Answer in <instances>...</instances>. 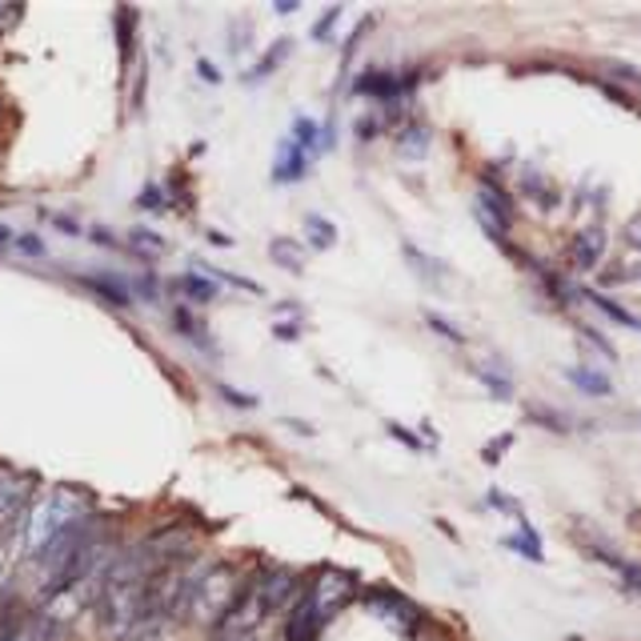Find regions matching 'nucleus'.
<instances>
[{"label": "nucleus", "instance_id": "f257e3e1", "mask_svg": "<svg viewBox=\"0 0 641 641\" xmlns=\"http://www.w3.org/2000/svg\"><path fill=\"white\" fill-rule=\"evenodd\" d=\"M297 601V581L285 569L257 573L241 586L225 618L213 626V641H285V621Z\"/></svg>", "mask_w": 641, "mask_h": 641}, {"label": "nucleus", "instance_id": "f03ea898", "mask_svg": "<svg viewBox=\"0 0 641 641\" xmlns=\"http://www.w3.org/2000/svg\"><path fill=\"white\" fill-rule=\"evenodd\" d=\"M145 586H148V546H128L116 554L108 581L96 601V626L108 641H128L145 618Z\"/></svg>", "mask_w": 641, "mask_h": 641}, {"label": "nucleus", "instance_id": "7ed1b4c3", "mask_svg": "<svg viewBox=\"0 0 641 641\" xmlns=\"http://www.w3.org/2000/svg\"><path fill=\"white\" fill-rule=\"evenodd\" d=\"M84 517H89V502H84V494L69 489V485H56V489H49L44 497H37V502L24 509L21 526L12 529L17 554H21V558H37V554L53 546L61 534L81 526Z\"/></svg>", "mask_w": 641, "mask_h": 641}, {"label": "nucleus", "instance_id": "20e7f679", "mask_svg": "<svg viewBox=\"0 0 641 641\" xmlns=\"http://www.w3.org/2000/svg\"><path fill=\"white\" fill-rule=\"evenodd\" d=\"M241 593V578H237V569L225 566V561H197L189 578V593H185V621L193 626H217L225 618L232 601Z\"/></svg>", "mask_w": 641, "mask_h": 641}, {"label": "nucleus", "instance_id": "39448f33", "mask_svg": "<svg viewBox=\"0 0 641 641\" xmlns=\"http://www.w3.org/2000/svg\"><path fill=\"white\" fill-rule=\"evenodd\" d=\"M96 529H89L81 521L76 529H69V534H61L53 541L49 549H41L37 554V586H41V593L49 598V593H56V589L64 586V581L73 578L76 569H81V561H84V554H89V546L96 541Z\"/></svg>", "mask_w": 641, "mask_h": 641}, {"label": "nucleus", "instance_id": "423d86ee", "mask_svg": "<svg viewBox=\"0 0 641 641\" xmlns=\"http://www.w3.org/2000/svg\"><path fill=\"white\" fill-rule=\"evenodd\" d=\"M353 589H358V581L349 578V573H337V569L317 573L313 586L306 589V601H309V613H313L317 633H321V626H325V621H333L337 613H341V606L353 598Z\"/></svg>", "mask_w": 641, "mask_h": 641}, {"label": "nucleus", "instance_id": "0eeeda50", "mask_svg": "<svg viewBox=\"0 0 641 641\" xmlns=\"http://www.w3.org/2000/svg\"><path fill=\"white\" fill-rule=\"evenodd\" d=\"M32 482L9 465H0V529H17L21 526L24 509H29Z\"/></svg>", "mask_w": 641, "mask_h": 641}, {"label": "nucleus", "instance_id": "6e6552de", "mask_svg": "<svg viewBox=\"0 0 641 641\" xmlns=\"http://www.w3.org/2000/svg\"><path fill=\"white\" fill-rule=\"evenodd\" d=\"M474 213H477V221H482V229L502 245L505 232H509V205H505L502 189H497L494 180H482V185H477Z\"/></svg>", "mask_w": 641, "mask_h": 641}, {"label": "nucleus", "instance_id": "1a4fd4ad", "mask_svg": "<svg viewBox=\"0 0 641 641\" xmlns=\"http://www.w3.org/2000/svg\"><path fill=\"white\" fill-rule=\"evenodd\" d=\"M601 257H606V229H601V225H586V229L573 237V245H569V261H573L578 273H593L601 265Z\"/></svg>", "mask_w": 641, "mask_h": 641}, {"label": "nucleus", "instance_id": "9d476101", "mask_svg": "<svg viewBox=\"0 0 641 641\" xmlns=\"http://www.w3.org/2000/svg\"><path fill=\"white\" fill-rule=\"evenodd\" d=\"M410 76H397V73H385V69H378V73H365L358 81V93L361 96H378V101H397V96H405V89H410Z\"/></svg>", "mask_w": 641, "mask_h": 641}, {"label": "nucleus", "instance_id": "9b49d317", "mask_svg": "<svg viewBox=\"0 0 641 641\" xmlns=\"http://www.w3.org/2000/svg\"><path fill=\"white\" fill-rule=\"evenodd\" d=\"M309 161H313V153H309L306 145H297L293 137H285L281 145V157H277L273 165V180H297L309 173Z\"/></svg>", "mask_w": 641, "mask_h": 641}, {"label": "nucleus", "instance_id": "f8f14e48", "mask_svg": "<svg viewBox=\"0 0 641 641\" xmlns=\"http://www.w3.org/2000/svg\"><path fill=\"white\" fill-rule=\"evenodd\" d=\"M566 381L586 397H613V381L589 365H566Z\"/></svg>", "mask_w": 641, "mask_h": 641}, {"label": "nucleus", "instance_id": "ddd939ff", "mask_svg": "<svg viewBox=\"0 0 641 641\" xmlns=\"http://www.w3.org/2000/svg\"><path fill=\"white\" fill-rule=\"evenodd\" d=\"M589 554H593V558H598V561H606V566H610L613 573H618V578L626 581V589L641 593V566H633V561L618 558V554H613V549H606V546H601V541H593V546H589Z\"/></svg>", "mask_w": 641, "mask_h": 641}, {"label": "nucleus", "instance_id": "4468645a", "mask_svg": "<svg viewBox=\"0 0 641 641\" xmlns=\"http://www.w3.org/2000/svg\"><path fill=\"white\" fill-rule=\"evenodd\" d=\"M581 297H586L589 306L598 309L601 317H610L613 325L638 329V333H641V321H638V317H633V313H630V309H626V306H618V301H613V297H606V293H593V289H581Z\"/></svg>", "mask_w": 641, "mask_h": 641}, {"label": "nucleus", "instance_id": "2eb2a0df", "mask_svg": "<svg viewBox=\"0 0 641 641\" xmlns=\"http://www.w3.org/2000/svg\"><path fill=\"white\" fill-rule=\"evenodd\" d=\"M521 189H526V197L534 200V205H541V209H554L558 205V193H554V185H549L537 168H526L521 173Z\"/></svg>", "mask_w": 641, "mask_h": 641}, {"label": "nucleus", "instance_id": "dca6fc26", "mask_svg": "<svg viewBox=\"0 0 641 641\" xmlns=\"http://www.w3.org/2000/svg\"><path fill=\"white\" fill-rule=\"evenodd\" d=\"M0 641H49V626L41 618H24L9 630H0Z\"/></svg>", "mask_w": 641, "mask_h": 641}, {"label": "nucleus", "instance_id": "f3484780", "mask_svg": "<svg viewBox=\"0 0 641 641\" xmlns=\"http://www.w3.org/2000/svg\"><path fill=\"white\" fill-rule=\"evenodd\" d=\"M269 249H273V261L281 265V269H289V273H301V269H306V261H301V245L289 241V237H277Z\"/></svg>", "mask_w": 641, "mask_h": 641}, {"label": "nucleus", "instance_id": "a211bd4d", "mask_svg": "<svg viewBox=\"0 0 641 641\" xmlns=\"http://www.w3.org/2000/svg\"><path fill=\"white\" fill-rule=\"evenodd\" d=\"M306 237H309V249H333L337 241V229L325 221V217H306Z\"/></svg>", "mask_w": 641, "mask_h": 641}, {"label": "nucleus", "instance_id": "6ab92c4d", "mask_svg": "<svg viewBox=\"0 0 641 641\" xmlns=\"http://www.w3.org/2000/svg\"><path fill=\"white\" fill-rule=\"evenodd\" d=\"M405 261L413 265V273H421L430 285H437V281H442V277H445L442 265H433L430 257H425V252H421V249H413V245H405Z\"/></svg>", "mask_w": 641, "mask_h": 641}, {"label": "nucleus", "instance_id": "aec40b11", "mask_svg": "<svg viewBox=\"0 0 641 641\" xmlns=\"http://www.w3.org/2000/svg\"><path fill=\"white\" fill-rule=\"evenodd\" d=\"M185 293L193 297V301H213V297L221 293V289H217V281H213V277H200V273H189L185 277Z\"/></svg>", "mask_w": 641, "mask_h": 641}, {"label": "nucleus", "instance_id": "412c9836", "mask_svg": "<svg viewBox=\"0 0 641 641\" xmlns=\"http://www.w3.org/2000/svg\"><path fill=\"white\" fill-rule=\"evenodd\" d=\"M477 378H482V385H485L489 393H494V397H502V401L514 397V385H509V378H502V373H494V369H482V365H477Z\"/></svg>", "mask_w": 641, "mask_h": 641}, {"label": "nucleus", "instance_id": "4be33fe9", "mask_svg": "<svg viewBox=\"0 0 641 641\" xmlns=\"http://www.w3.org/2000/svg\"><path fill=\"white\" fill-rule=\"evenodd\" d=\"M425 145H430V133H425L421 125H413L410 137H401V148H405V153H417V157L425 153Z\"/></svg>", "mask_w": 641, "mask_h": 641}, {"label": "nucleus", "instance_id": "5701e85b", "mask_svg": "<svg viewBox=\"0 0 641 641\" xmlns=\"http://www.w3.org/2000/svg\"><path fill=\"white\" fill-rule=\"evenodd\" d=\"M509 445H514V433H502V437H494V442L485 445V462L494 465V462H502L505 457V449H509Z\"/></svg>", "mask_w": 641, "mask_h": 641}, {"label": "nucleus", "instance_id": "b1692460", "mask_svg": "<svg viewBox=\"0 0 641 641\" xmlns=\"http://www.w3.org/2000/svg\"><path fill=\"white\" fill-rule=\"evenodd\" d=\"M285 49H289V41H281V44H277V49H269V53L261 56V64H257V69H252L249 76H265V73H269V69H273V64L285 56Z\"/></svg>", "mask_w": 641, "mask_h": 641}, {"label": "nucleus", "instance_id": "393cba45", "mask_svg": "<svg viewBox=\"0 0 641 641\" xmlns=\"http://www.w3.org/2000/svg\"><path fill=\"white\" fill-rule=\"evenodd\" d=\"M21 17H24L21 4H0V32H9L12 24L21 21Z\"/></svg>", "mask_w": 641, "mask_h": 641}, {"label": "nucleus", "instance_id": "a878e982", "mask_svg": "<svg viewBox=\"0 0 641 641\" xmlns=\"http://www.w3.org/2000/svg\"><path fill=\"white\" fill-rule=\"evenodd\" d=\"M425 321H430V325L437 329V333H445V337H449V341H465V333H462V329H453L449 321H445V317L430 313V317H425Z\"/></svg>", "mask_w": 641, "mask_h": 641}, {"label": "nucleus", "instance_id": "bb28decb", "mask_svg": "<svg viewBox=\"0 0 641 641\" xmlns=\"http://www.w3.org/2000/svg\"><path fill=\"white\" fill-rule=\"evenodd\" d=\"M337 17H341V9H329L325 17L317 21V29H313V37H317V41H329V29H333V21H337Z\"/></svg>", "mask_w": 641, "mask_h": 641}, {"label": "nucleus", "instance_id": "cd10ccee", "mask_svg": "<svg viewBox=\"0 0 641 641\" xmlns=\"http://www.w3.org/2000/svg\"><path fill=\"white\" fill-rule=\"evenodd\" d=\"M133 241H137V245H145V249H165V241H161L157 232H145V229H141V232H133Z\"/></svg>", "mask_w": 641, "mask_h": 641}, {"label": "nucleus", "instance_id": "c85d7f7f", "mask_svg": "<svg viewBox=\"0 0 641 641\" xmlns=\"http://www.w3.org/2000/svg\"><path fill=\"white\" fill-rule=\"evenodd\" d=\"M626 241L633 245V249H641V217H633L630 229H626Z\"/></svg>", "mask_w": 641, "mask_h": 641}, {"label": "nucleus", "instance_id": "c756f323", "mask_svg": "<svg viewBox=\"0 0 641 641\" xmlns=\"http://www.w3.org/2000/svg\"><path fill=\"white\" fill-rule=\"evenodd\" d=\"M393 437H401V442H405V445H413V449H421V442H417V437H413V433H405V430H401V425H393Z\"/></svg>", "mask_w": 641, "mask_h": 641}, {"label": "nucleus", "instance_id": "7c9ffc66", "mask_svg": "<svg viewBox=\"0 0 641 641\" xmlns=\"http://www.w3.org/2000/svg\"><path fill=\"white\" fill-rule=\"evenodd\" d=\"M200 76H209V81H221V73H217V69H209V61H200Z\"/></svg>", "mask_w": 641, "mask_h": 641}, {"label": "nucleus", "instance_id": "2f4dec72", "mask_svg": "<svg viewBox=\"0 0 641 641\" xmlns=\"http://www.w3.org/2000/svg\"><path fill=\"white\" fill-rule=\"evenodd\" d=\"M630 273H633V277H641V261H638V265H633V269H630Z\"/></svg>", "mask_w": 641, "mask_h": 641}, {"label": "nucleus", "instance_id": "473e14b6", "mask_svg": "<svg viewBox=\"0 0 641 641\" xmlns=\"http://www.w3.org/2000/svg\"><path fill=\"white\" fill-rule=\"evenodd\" d=\"M0 241H4V229H0Z\"/></svg>", "mask_w": 641, "mask_h": 641}]
</instances>
